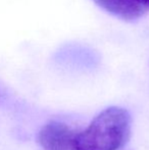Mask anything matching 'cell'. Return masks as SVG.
Returning <instances> with one entry per match:
<instances>
[{
    "mask_svg": "<svg viewBox=\"0 0 149 150\" xmlns=\"http://www.w3.org/2000/svg\"><path fill=\"white\" fill-rule=\"evenodd\" d=\"M131 115L117 106L104 109L82 132H78L74 150H119L129 140Z\"/></svg>",
    "mask_w": 149,
    "mask_h": 150,
    "instance_id": "cell-1",
    "label": "cell"
},
{
    "mask_svg": "<svg viewBox=\"0 0 149 150\" xmlns=\"http://www.w3.org/2000/svg\"><path fill=\"white\" fill-rule=\"evenodd\" d=\"M77 134L64 122L50 120L40 130L38 141L44 150H74Z\"/></svg>",
    "mask_w": 149,
    "mask_h": 150,
    "instance_id": "cell-2",
    "label": "cell"
},
{
    "mask_svg": "<svg viewBox=\"0 0 149 150\" xmlns=\"http://www.w3.org/2000/svg\"><path fill=\"white\" fill-rule=\"evenodd\" d=\"M99 7L123 21L133 22L149 12V0H93Z\"/></svg>",
    "mask_w": 149,
    "mask_h": 150,
    "instance_id": "cell-3",
    "label": "cell"
}]
</instances>
